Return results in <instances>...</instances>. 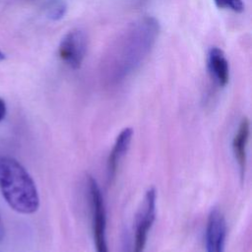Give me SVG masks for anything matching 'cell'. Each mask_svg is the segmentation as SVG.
Listing matches in <instances>:
<instances>
[{"instance_id": "11", "label": "cell", "mask_w": 252, "mask_h": 252, "mask_svg": "<svg viewBox=\"0 0 252 252\" xmlns=\"http://www.w3.org/2000/svg\"><path fill=\"white\" fill-rule=\"evenodd\" d=\"M215 4L220 9H229L233 12L240 13L244 9L242 0H214Z\"/></svg>"}, {"instance_id": "4", "label": "cell", "mask_w": 252, "mask_h": 252, "mask_svg": "<svg viewBox=\"0 0 252 252\" xmlns=\"http://www.w3.org/2000/svg\"><path fill=\"white\" fill-rule=\"evenodd\" d=\"M156 206L157 191L155 187H150L145 192L144 199L136 216L134 239L131 252H144L148 235L156 219Z\"/></svg>"}, {"instance_id": "3", "label": "cell", "mask_w": 252, "mask_h": 252, "mask_svg": "<svg viewBox=\"0 0 252 252\" xmlns=\"http://www.w3.org/2000/svg\"><path fill=\"white\" fill-rule=\"evenodd\" d=\"M88 187L91 199L93 237L96 252H108L106 241V210L104 199L96 180L88 177Z\"/></svg>"}, {"instance_id": "6", "label": "cell", "mask_w": 252, "mask_h": 252, "mask_svg": "<svg viewBox=\"0 0 252 252\" xmlns=\"http://www.w3.org/2000/svg\"><path fill=\"white\" fill-rule=\"evenodd\" d=\"M226 233L227 227L223 214L217 208L212 209L206 224V252H224Z\"/></svg>"}, {"instance_id": "10", "label": "cell", "mask_w": 252, "mask_h": 252, "mask_svg": "<svg viewBox=\"0 0 252 252\" xmlns=\"http://www.w3.org/2000/svg\"><path fill=\"white\" fill-rule=\"evenodd\" d=\"M67 11V4L64 0H51L45 7V14L51 21L61 20Z\"/></svg>"}, {"instance_id": "1", "label": "cell", "mask_w": 252, "mask_h": 252, "mask_svg": "<svg viewBox=\"0 0 252 252\" xmlns=\"http://www.w3.org/2000/svg\"><path fill=\"white\" fill-rule=\"evenodd\" d=\"M159 33L158 22L146 17L132 24L110 47L104 67L114 78L133 72L151 52Z\"/></svg>"}, {"instance_id": "2", "label": "cell", "mask_w": 252, "mask_h": 252, "mask_svg": "<svg viewBox=\"0 0 252 252\" xmlns=\"http://www.w3.org/2000/svg\"><path fill=\"white\" fill-rule=\"evenodd\" d=\"M0 192L8 206L18 214L33 215L39 209L34 180L15 158L0 155Z\"/></svg>"}, {"instance_id": "7", "label": "cell", "mask_w": 252, "mask_h": 252, "mask_svg": "<svg viewBox=\"0 0 252 252\" xmlns=\"http://www.w3.org/2000/svg\"><path fill=\"white\" fill-rule=\"evenodd\" d=\"M133 129L131 127L123 128L120 133L117 135L113 147L108 155L107 162H106V170H107V179L108 182H111L117 172V168L121 158L127 153L132 137H133Z\"/></svg>"}, {"instance_id": "13", "label": "cell", "mask_w": 252, "mask_h": 252, "mask_svg": "<svg viewBox=\"0 0 252 252\" xmlns=\"http://www.w3.org/2000/svg\"><path fill=\"white\" fill-rule=\"evenodd\" d=\"M4 234H5V229H4V226H3L2 220H1V219H0V242L3 240Z\"/></svg>"}, {"instance_id": "8", "label": "cell", "mask_w": 252, "mask_h": 252, "mask_svg": "<svg viewBox=\"0 0 252 252\" xmlns=\"http://www.w3.org/2000/svg\"><path fill=\"white\" fill-rule=\"evenodd\" d=\"M250 136V121L247 117H243L232 139V151L235 161L239 167L240 177L243 180L247 164V147Z\"/></svg>"}, {"instance_id": "12", "label": "cell", "mask_w": 252, "mask_h": 252, "mask_svg": "<svg viewBox=\"0 0 252 252\" xmlns=\"http://www.w3.org/2000/svg\"><path fill=\"white\" fill-rule=\"evenodd\" d=\"M6 114H7L6 102H5V100L2 97H0V122L5 119Z\"/></svg>"}, {"instance_id": "14", "label": "cell", "mask_w": 252, "mask_h": 252, "mask_svg": "<svg viewBox=\"0 0 252 252\" xmlns=\"http://www.w3.org/2000/svg\"><path fill=\"white\" fill-rule=\"evenodd\" d=\"M5 59V55H4V53L0 50V61H2V60H4Z\"/></svg>"}, {"instance_id": "16", "label": "cell", "mask_w": 252, "mask_h": 252, "mask_svg": "<svg viewBox=\"0 0 252 252\" xmlns=\"http://www.w3.org/2000/svg\"><path fill=\"white\" fill-rule=\"evenodd\" d=\"M0 252H1V251H0Z\"/></svg>"}, {"instance_id": "15", "label": "cell", "mask_w": 252, "mask_h": 252, "mask_svg": "<svg viewBox=\"0 0 252 252\" xmlns=\"http://www.w3.org/2000/svg\"><path fill=\"white\" fill-rule=\"evenodd\" d=\"M136 1H143V0H136Z\"/></svg>"}, {"instance_id": "9", "label": "cell", "mask_w": 252, "mask_h": 252, "mask_svg": "<svg viewBox=\"0 0 252 252\" xmlns=\"http://www.w3.org/2000/svg\"><path fill=\"white\" fill-rule=\"evenodd\" d=\"M208 70L220 87H224L229 81V65L223 51L212 47L208 53Z\"/></svg>"}, {"instance_id": "5", "label": "cell", "mask_w": 252, "mask_h": 252, "mask_svg": "<svg viewBox=\"0 0 252 252\" xmlns=\"http://www.w3.org/2000/svg\"><path fill=\"white\" fill-rule=\"evenodd\" d=\"M87 52V36L81 30H72L62 38L58 54L70 68L78 69L82 65Z\"/></svg>"}]
</instances>
